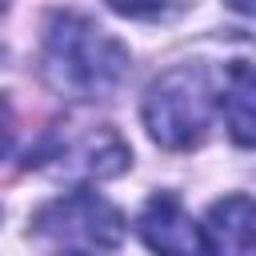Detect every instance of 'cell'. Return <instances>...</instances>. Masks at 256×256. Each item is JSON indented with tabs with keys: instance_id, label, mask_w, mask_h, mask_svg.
Wrapping results in <instances>:
<instances>
[{
	"instance_id": "cell-2",
	"label": "cell",
	"mask_w": 256,
	"mask_h": 256,
	"mask_svg": "<svg viewBox=\"0 0 256 256\" xmlns=\"http://www.w3.org/2000/svg\"><path fill=\"white\" fill-rule=\"evenodd\" d=\"M144 128L168 152L196 148L220 112V76L208 64H176L144 92Z\"/></svg>"
},
{
	"instance_id": "cell-1",
	"label": "cell",
	"mask_w": 256,
	"mask_h": 256,
	"mask_svg": "<svg viewBox=\"0 0 256 256\" xmlns=\"http://www.w3.org/2000/svg\"><path fill=\"white\" fill-rule=\"evenodd\" d=\"M40 72L64 100L88 104L112 96L128 76V48L80 12H56L44 28Z\"/></svg>"
},
{
	"instance_id": "cell-6",
	"label": "cell",
	"mask_w": 256,
	"mask_h": 256,
	"mask_svg": "<svg viewBox=\"0 0 256 256\" xmlns=\"http://www.w3.org/2000/svg\"><path fill=\"white\" fill-rule=\"evenodd\" d=\"M200 228L208 256H256V208L244 192L216 200Z\"/></svg>"
},
{
	"instance_id": "cell-10",
	"label": "cell",
	"mask_w": 256,
	"mask_h": 256,
	"mask_svg": "<svg viewBox=\"0 0 256 256\" xmlns=\"http://www.w3.org/2000/svg\"><path fill=\"white\" fill-rule=\"evenodd\" d=\"M60 256H96V252H80V248H68V252H60Z\"/></svg>"
},
{
	"instance_id": "cell-5",
	"label": "cell",
	"mask_w": 256,
	"mask_h": 256,
	"mask_svg": "<svg viewBox=\"0 0 256 256\" xmlns=\"http://www.w3.org/2000/svg\"><path fill=\"white\" fill-rule=\"evenodd\" d=\"M136 232H140V240L156 256H208L204 228L184 212V204H180L176 192H156L140 208Z\"/></svg>"
},
{
	"instance_id": "cell-3",
	"label": "cell",
	"mask_w": 256,
	"mask_h": 256,
	"mask_svg": "<svg viewBox=\"0 0 256 256\" xmlns=\"http://www.w3.org/2000/svg\"><path fill=\"white\" fill-rule=\"evenodd\" d=\"M28 164L52 176H64V180H108L132 164V152L112 124L72 116L48 128V136L36 144Z\"/></svg>"
},
{
	"instance_id": "cell-11",
	"label": "cell",
	"mask_w": 256,
	"mask_h": 256,
	"mask_svg": "<svg viewBox=\"0 0 256 256\" xmlns=\"http://www.w3.org/2000/svg\"><path fill=\"white\" fill-rule=\"evenodd\" d=\"M0 8H4V0H0Z\"/></svg>"
},
{
	"instance_id": "cell-4",
	"label": "cell",
	"mask_w": 256,
	"mask_h": 256,
	"mask_svg": "<svg viewBox=\"0 0 256 256\" xmlns=\"http://www.w3.org/2000/svg\"><path fill=\"white\" fill-rule=\"evenodd\" d=\"M32 228L40 236L60 240L80 252H104L124 240V216L116 212V204H108L104 196H96L88 188L48 200L32 216Z\"/></svg>"
},
{
	"instance_id": "cell-7",
	"label": "cell",
	"mask_w": 256,
	"mask_h": 256,
	"mask_svg": "<svg viewBox=\"0 0 256 256\" xmlns=\"http://www.w3.org/2000/svg\"><path fill=\"white\" fill-rule=\"evenodd\" d=\"M256 84H252V64L248 60H236L228 68V76L220 80V112H224V124L232 132V140L240 148H248L256 140Z\"/></svg>"
},
{
	"instance_id": "cell-9",
	"label": "cell",
	"mask_w": 256,
	"mask_h": 256,
	"mask_svg": "<svg viewBox=\"0 0 256 256\" xmlns=\"http://www.w3.org/2000/svg\"><path fill=\"white\" fill-rule=\"evenodd\" d=\"M228 4H232L240 16H252V8H256V0H228Z\"/></svg>"
},
{
	"instance_id": "cell-8",
	"label": "cell",
	"mask_w": 256,
	"mask_h": 256,
	"mask_svg": "<svg viewBox=\"0 0 256 256\" xmlns=\"http://www.w3.org/2000/svg\"><path fill=\"white\" fill-rule=\"evenodd\" d=\"M168 4H172V0H108L112 12H120V16H136V20L156 16V12H164Z\"/></svg>"
}]
</instances>
